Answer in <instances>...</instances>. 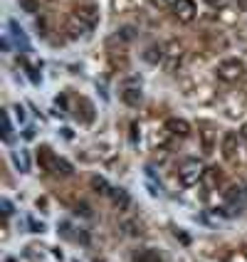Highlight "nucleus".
Wrapping results in <instances>:
<instances>
[{
  "label": "nucleus",
  "instance_id": "1",
  "mask_svg": "<svg viewBox=\"0 0 247 262\" xmlns=\"http://www.w3.org/2000/svg\"><path fill=\"white\" fill-rule=\"evenodd\" d=\"M203 173H205V166H203V161H198V159L183 161L181 168H178V178H181L183 186H195L203 178Z\"/></svg>",
  "mask_w": 247,
  "mask_h": 262
},
{
  "label": "nucleus",
  "instance_id": "2",
  "mask_svg": "<svg viewBox=\"0 0 247 262\" xmlns=\"http://www.w3.org/2000/svg\"><path fill=\"white\" fill-rule=\"evenodd\" d=\"M215 74H218V79L228 82V84H233V82H237V79H242L245 64H242L240 59H222L218 67H215Z\"/></svg>",
  "mask_w": 247,
  "mask_h": 262
},
{
  "label": "nucleus",
  "instance_id": "3",
  "mask_svg": "<svg viewBox=\"0 0 247 262\" xmlns=\"http://www.w3.org/2000/svg\"><path fill=\"white\" fill-rule=\"evenodd\" d=\"M37 159L42 163L44 171H52V173H62V176H70L72 173V168H70V163L67 161L57 159L50 148H40V154H37Z\"/></svg>",
  "mask_w": 247,
  "mask_h": 262
},
{
  "label": "nucleus",
  "instance_id": "4",
  "mask_svg": "<svg viewBox=\"0 0 247 262\" xmlns=\"http://www.w3.org/2000/svg\"><path fill=\"white\" fill-rule=\"evenodd\" d=\"M195 13H198V8H195L193 0H178L173 8V15L178 17V23H193Z\"/></svg>",
  "mask_w": 247,
  "mask_h": 262
},
{
  "label": "nucleus",
  "instance_id": "5",
  "mask_svg": "<svg viewBox=\"0 0 247 262\" xmlns=\"http://www.w3.org/2000/svg\"><path fill=\"white\" fill-rule=\"evenodd\" d=\"M89 30H92V28H89L87 23H82V20H79L77 15H72V17L67 20V25H64V32H67V35H70L72 40H79V37H84Z\"/></svg>",
  "mask_w": 247,
  "mask_h": 262
},
{
  "label": "nucleus",
  "instance_id": "6",
  "mask_svg": "<svg viewBox=\"0 0 247 262\" xmlns=\"http://www.w3.org/2000/svg\"><path fill=\"white\" fill-rule=\"evenodd\" d=\"M74 15L82 20V23H87L89 28H94L97 23H99V8L97 5H82V8H77Z\"/></svg>",
  "mask_w": 247,
  "mask_h": 262
},
{
  "label": "nucleus",
  "instance_id": "7",
  "mask_svg": "<svg viewBox=\"0 0 247 262\" xmlns=\"http://www.w3.org/2000/svg\"><path fill=\"white\" fill-rule=\"evenodd\" d=\"M166 59H168V62H166V67H168V72H173L175 67H178V64H181V62H183V47H181V45H171V47H168V52H166Z\"/></svg>",
  "mask_w": 247,
  "mask_h": 262
},
{
  "label": "nucleus",
  "instance_id": "8",
  "mask_svg": "<svg viewBox=\"0 0 247 262\" xmlns=\"http://www.w3.org/2000/svg\"><path fill=\"white\" fill-rule=\"evenodd\" d=\"M235 151H237V134H235V131H228V134L222 136V156L228 161H233Z\"/></svg>",
  "mask_w": 247,
  "mask_h": 262
},
{
  "label": "nucleus",
  "instance_id": "9",
  "mask_svg": "<svg viewBox=\"0 0 247 262\" xmlns=\"http://www.w3.org/2000/svg\"><path fill=\"white\" fill-rule=\"evenodd\" d=\"M166 129L171 131L173 136H181V139H186V136L190 134V124H188V121H183V119H168Z\"/></svg>",
  "mask_w": 247,
  "mask_h": 262
},
{
  "label": "nucleus",
  "instance_id": "10",
  "mask_svg": "<svg viewBox=\"0 0 247 262\" xmlns=\"http://www.w3.org/2000/svg\"><path fill=\"white\" fill-rule=\"evenodd\" d=\"M109 195H111V203L117 205L119 210H126V208L131 205V195L124 188H111V193H109Z\"/></svg>",
  "mask_w": 247,
  "mask_h": 262
},
{
  "label": "nucleus",
  "instance_id": "11",
  "mask_svg": "<svg viewBox=\"0 0 247 262\" xmlns=\"http://www.w3.org/2000/svg\"><path fill=\"white\" fill-rule=\"evenodd\" d=\"M144 59L146 62H151V64L163 62V59H166V47H163V45H151V47L144 52Z\"/></svg>",
  "mask_w": 247,
  "mask_h": 262
},
{
  "label": "nucleus",
  "instance_id": "12",
  "mask_svg": "<svg viewBox=\"0 0 247 262\" xmlns=\"http://www.w3.org/2000/svg\"><path fill=\"white\" fill-rule=\"evenodd\" d=\"M121 99L129 104V106H139L141 104V87H124L121 89Z\"/></svg>",
  "mask_w": 247,
  "mask_h": 262
},
{
  "label": "nucleus",
  "instance_id": "13",
  "mask_svg": "<svg viewBox=\"0 0 247 262\" xmlns=\"http://www.w3.org/2000/svg\"><path fill=\"white\" fill-rule=\"evenodd\" d=\"M13 163H15V168L20 171V173H28L30 171V159H28V151H13Z\"/></svg>",
  "mask_w": 247,
  "mask_h": 262
},
{
  "label": "nucleus",
  "instance_id": "14",
  "mask_svg": "<svg viewBox=\"0 0 247 262\" xmlns=\"http://www.w3.org/2000/svg\"><path fill=\"white\" fill-rule=\"evenodd\" d=\"M89 183H92V188L97 190V193H104V195H109V193H111L109 183L104 181L102 176H92V181H89Z\"/></svg>",
  "mask_w": 247,
  "mask_h": 262
},
{
  "label": "nucleus",
  "instance_id": "15",
  "mask_svg": "<svg viewBox=\"0 0 247 262\" xmlns=\"http://www.w3.org/2000/svg\"><path fill=\"white\" fill-rule=\"evenodd\" d=\"M133 262H161V257L153 250H144V252H139V255L133 257Z\"/></svg>",
  "mask_w": 247,
  "mask_h": 262
},
{
  "label": "nucleus",
  "instance_id": "16",
  "mask_svg": "<svg viewBox=\"0 0 247 262\" xmlns=\"http://www.w3.org/2000/svg\"><path fill=\"white\" fill-rule=\"evenodd\" d=\"M3 121H5V126H3V139L10 141V136H13V124H10V114H8V112H3Z\"/></svg>",
  "mask_w": 247,
  "mask_h": 262
},
{
  "label": "nucleus",
  "instance_id": "17",
  "mask_svg": "<svg viewBox=\"0 0 247 262\" xmlns=\"http://www.w3.org/2000/svg\"><path fill=\"white\" fill-rule=\"evenodd\" d=\"M151 3H153L156 8H161V10H168V8L173 10V8H175V3H178V0H151Z\"/></svg>",
  "mask_w": 247,
  "mask_h": 262
},
{
  "label": "nucleus",
  "instance_id": "18",
  "mask_svg": "<svg viewBox=\"0 0 247 262\" xmlns=\"http://www.w3.org/2000/svg\"><path fill=\"white\" fill-rule=\"evenodd\" d=\"M0 205H3V215H5V218H10V215H13V203L3 198V201H0Z\"/></svg>",
  "mask_w": 247,
  "mask_h": 262
},
{
  "label": "nucleus",
  "instance_id": "19",
  "mask_svg": "<svg viewBox=\"0 0 247 262\" xmlns=\"http://www.w3.org/2000/svg\"><path fill=\"white\" fill-rule=\"evenodd\" d=\"M240 136L247 141V124H242V129H240Z\"/></svg>",
  "mask_w": 247,
  "mask_h": 262
},
{
  "label": "nucleus",
  "instance_id": "20",
  "mask_svg": "<svg viewBox=\"0 0 247 262\" xmlns=\"http://www.w3.org/2000/svg\"><path fill=\"white\" fill-rule=\"evenodd\" d=\"M208 3H210V5H213V8H218V5H222V3H225V0H208Z\"/></svg>",
  "mask_w": 247,
  "mask_h": 262
}]
</instances>
